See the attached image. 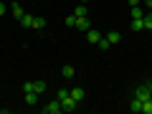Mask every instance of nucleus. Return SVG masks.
Instances as JSON below:
<instances>
[{
  "mask_svg": "<svg viewBox=\"0 0 152 114\" xmlns=\"http://www.w3.org/2000/svg\"><path fill=\"white\" fill-rule=\"evenodd\" d=\"M147 99H152V81H145L137 89H132V94H129V112L142 114V107H145Z\"/></svg>",
  "mask_w": 152,
  "mask_h": 114,
  "instance_id": "nucleus-1",
  "label": "nucleus"
},
{
  "mask_svg": "<svg viewBox=\"0 0 152 114\" xmlns=\"http://www.w3.org/2000/svg\"><path fill=\"white\" fill-rule=\"evenodd\" d=\"M41 112H43V114H61V112H64V107H61L58 99H53V102H48L46 107H41Z\"/></svg>",
  "mask_w": 152,
  "mask_h": 114,
  "instance_id": "nucleus-2",
  "label": "nucleus"
},
{
  "mask_svg": "<svg viewBox=\"0 0 152 114\" xmlns=\"http://www.w3.org/2000/svg\"><path fill=\"white\" fill-rule=\"evenodd\" d=\"M69 94H71V99H74V102H76V104H81V102H84V99H86V91H84V89H81V86H74V89H71V91H69Z\"/></svg>",
  "mask_w": 152,
  "mask_h": 114,
  "instance_id": "nucleus-3",
  "label": "nucleus"
},
{
  "mask_svg": "<svg viewBox=\"0 0 152 114\" xmlns=\"http://www.w3.org/2000/svg\"><path fill=\"white\" fill-rule=\"evenodd\" d=\"M74 28H76V31H84V33H86L89 28H91V20H89L86 15H84V18H76V23H74Z\"/></svg>",
  "mask_w": 152,
  "mask_h": 114,
  "instance_id": "nucleus-4",
  "label": "nucleus"
},
{
  "mask_svg": "<svg viewBox=\"0 0 152 114\" xmlns=\"http://www.w3.org/2000/svg\"><path fill=\"white\" fill-rule=\"evenodd\" d=\"M86 41L89 43H99V41H102V33H99L96 28H89L86 31Z\"/></svg>",
  "mask_w": 152,
  "mask_h": 114,
  "instance_id": "nucleus-5",
  "label": "nucleus"
},
{
  "mask_svg": "<svg viewBox=\"0 0 152 114\" xmlns=\"http://www.w3.org/2000/svg\"><path fill=\"white\" fill-rule=\"evenodd\" d=\"M61 107H64V112H76V107H79V104H76L74 99H71V94H69V96L61 102Z\"/></svg>",
  "mask_w": 152,
  "mask_h": 114,
  "instance_id": "nucleus-6",
  "label": "nucleus"
},
{
  "mask_svg": "<svg viewBox=\"0 0 152 114\" xmlns=\"http://www.w3.org/2000/svg\"><path fill=\"white\" fill-rule=\"evenodd\" d=\"M104 38H107V41H109V43H112V46H117V43H119V41H122V33H119V31H109V33H107V36H104Z\"/></svg>",
  "mask_w": 152,
  "mask_h": 114,
  "instance_id": "nucleus-7",
  "label": "nucleus"
},
{
  "mask_svg": "<svg viewBox=\"0 0 152 114\" xmlns=\"http://www.w3.org/2000/svg\"><path fill=\"white\" fill-rule=\"evenodd\" d=\"M33 18H36V15H31V13H23V18H20L18 23H20L23 28H33Z\"/></svg>",
  "mask_w": 152,
  "mask_h": 114,
  "instance_id": "nucleus-8",
  "label": "nucleus"
},
{
  "mask_svg": "<svg viewBox=\"0 0 152 114\" xmlns=\"http://www.w3.org/2000/svg\"><path fill=\"white\" fill-rule=\"evenodd\" d=\"M26 104L28 107H38V94L36 91H26Z\"/></svg>",
  "mask_w": 152,
  "mask_h": 114,
  "instance_id": "nucleus-9",
  "label": "nucleus"
},
{
  "mask_svg": "<svg viewBox=\"0 0 152 114\" xmlns=\"http://www.w3.org/2000/svg\"><path fill=\"white\" fill-rule=\"evenodd\" d=\"M132 31L134 33H140V31H145V20H142V18H132Z\"/></svg>",
  "mask_w": 152,
  "mask_h": 114,
  "instance_id": "nucleus-10",
  "label": "nucleus"
},
{
  "mask_svg": "<svg viewBox=\"0 0 152 114\" xmlns=\"http://www.w3.org/2000/svg\"><path fill=\"white\" fill-rule=\"evenodd\" d=\"M10 13H13V18H15V20H20V18H23V8L18 5V3H13V5H10Z\"/></svg>",
  "mask_w": 152,
  "mask_h": 114,
  "instance_id": "nucleus-11",
  "label": "nucleus"
},
{
  "mask_svg": "<svg viewBox=\"0 0 152 114\" xmlns=\"http://www.w3.org/2000/svg\"><path fill=\"white\" fill-rule=\"evenodd\" d=\"M74 74H76L74 66H64V69H61V76H64V79H74Z\"/></svg>",
  "mask_w": 152,
  "mask_h": 114,
  "instance_id": "nucleus-12",
  "label": "nucleus"
},
{
  "mask_svg": "<svg viewBox=\"0 0 152 114\" xmlns=\"http://www.w3.org/2000/svg\"><path fill=\"white\" fill-rule=\"evenodd\" d=\"M46 89H48V84H46V81H33V91H36V94H43Z\"/></svg>",
  "mask_w": 152,
  "mask_h": 114,
  "instance_id": "nucleus-13",
  "label": "nucleus"
},
{
  "mask_svg": "<svg viewBox=\"0 0 152 114\" xmlns=\"http://www.w3.org/2000/svg\"><path fill=\"white\" fill-rule=\"evenodd\" d=\"M33 28H38V31L46 28V18H43V15H36V18H33Z\"/></svg>",
  "mask_w": 152,
  "mask_h": 114,
  "instance_id": "nucleus-14",
  "label": "nucleus"
},
{
  "mask_svg": "<svg viewBox=\"0 0 152 114\" xmlns=\"http://www.w3.org/2000/svg\"><path fill=\"white\" fill-rule=\"evenodd\" d=\"M142 20H145V31H152V10L145 13V15H142Z\"/></svg>",
  "mask_w": 152,
  "mask_h": 114,
  "instance_id": "nucleus-15",
  "label": "nucleus"
},
{
  "mask_svg": "<svg viewBox=\"0 0 152 114\" xmlns=\"http://www.w3.org/2000/svg\"><path fill=\"white\" fill-rule=\"evenodd\" d=\"M84 15H86V5L81 3V5H76V10H74V18H84Z\"/></svg>",
  "mask_w": 152,
  "mask_h": 114,
  "instance_id": "nucleus-16",
  "label": "nucleus"
},
{
  "mask_svg": "<svg viewBox=\"0 0 152 114\" xmlns=\"http://www.w3.org/2000/svg\"><path fill=\"white\" fill-rule=\"evenodd\" d=\"M129 13H132V18H142V15H145V10H142L140 5H132V8H129Z\"/></svg>",
  "mask_w": 152,
  "mask_h": 114,
  "instance_id": "nucleus-17",
  "label": "nucleus"
},
{
  "mask_svg": "<svg viewBox=\"0 0 152 114\" xmlns=\"http://www.w3.org/2000/svg\"><path fill=\"white\" fill-rule=\"evenodd\" d=\"M96 46H99V48H102V51H109V48H112V43H109V41H107V38H104V36H102V41H99Z\"/></svg>",
  "mask_w": 152,
  "mask_h": 114,
  "instance_id": "nucleus-18",
  "label": "nucleus"
},
{
  "mask_svg": "<svg viewBox=\"0 0 152 114\" xmlns=\"http://www.w3.org/2000/svg\"><path fill=\"white\" fill-rule=\"evenodd\" d=\"M66 96H69V89H58V91H56V99H58V102H64Z\"/></svg>",
  "mask_w": 152,
  "mask_h": 114,
  "instance_id": "nucleus-19",
  "label": "nucleus"
},
{
  "mask_svg": "<svg viewBox=\"0 0 152 114\" xmlns=\"http://www.w3.org/2000/svg\"><path fill=\"white\" fill-rule=\"evenodd\" d=\"M142 114H152V99H147L145 107H142Z\"/></svg>",
  "mask_w": 152,
  "mask_h": 114,
  "instance_id": "nucleus-20",
  "label": "nucleus"
},
{
  "mask_svg": "<svg viewBox=\"0 0 152 114\" xmlns=\"http://www.w3.org/2000/svg\"><path fill=\"white\" fill-rule=\"evenodd\" d=\"M74 23H76V18H74V15H66V26L74 28Z\"/></svg>",
  "mask_w": 152,
  "mask_h": 114,
  "instance_id": "nucleus-21",
  "label": "nucleus"
},
{
  "mask_svg": "<svg viewBox=\"0 0 152 114\" xmlns=\"http://www.w3.org/2000/svg\"><path fill=\"white\" fill-rule=\"evenodd\" d=\"M5 13H8V5H5V3H0V15H5Z\"/></svg>",
  "mask_w": 152,
  "mask_h": 114,
  "instance_id": "nucleus-22",
  "label": "nucleus"
},
{
  "mask_svg": "<svg viewBox=\"0 0 152 114\" xmlns=\"http://www.w3.org/2000/svg\"><path fill=\"white\" fill-rule=\"evenodd\" d=\"M127 3H129V8H132V5H140L142 0H127Z\"/></svg>",
  "mask_w": 152,
  "mask_h": 114,
  "instance_id": "nucleus-23",
  "label": "nucleus"
},
{
  "mask_svg": "<svg viewBox=\"0 0 152 114\" xmlns=\"http://www.w3.org/2000/svg\"><path fill=\"white\" fill-rule=\"evenodd\" d=\"M145 5H147V8H150V10H152V0H145Z\"/></svg>",
  "mask_w": 152,
  "mask_h": 114,
  "instance_id": "nucleus-24",
  "label": "nucleus"
},
{
  "mask_svg": "<svg viewBox=\"0 0 152 114\" xmlns=\"http://www.w3.org/2000/svg\"><path fill=\"white\" fill-rule=\"evenodd\" d=\"M81 3H84V5H86V3H89V0H81Z\"/></svg>",
  "mask_w": 152,
  "mask_h": 114,
  "instance_id": "nucleus-25",
  "label": "nucleus"
},
{
  "mask_svg": "<svg viewBox=\"0 0 152 114\" xmlns=\"http://www.w3.org/2000/svg\"><path fill=\"white\" fill-rule=\"evenodd\" d=\"M0 79H3V74H0Z\"/></svg>",
  "mask_w": 152,
  "mask_h": 114,
  "instance_id": "nucleus-26",
  "label": "nucleus"
}]
</instances>
